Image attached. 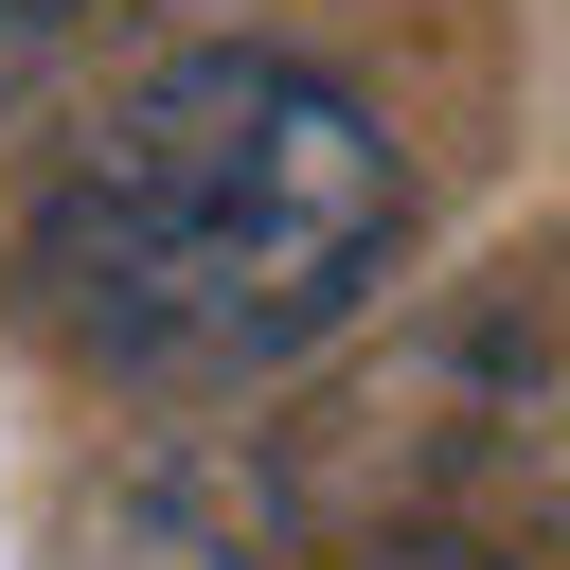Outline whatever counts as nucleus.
<instances>
[{
    "label": "nucleus",
    "mask_w": 570,
    "mask_h": 570,
    "mask_svg": "<svg viewBox=\"0 0 570 570\" xmlns=\"http://www.w3.org/2000/svg\"><path fill=\"white\" fill-rule=\"evenodd\" d=\"M410 249V160L285 53L142 71L36 196V303L107 374H267L338 338Z\"/></svg>",
    "instance_id": "nucleus-1"
},
{
    "label": "nucleus",
    "mask_w": 570,
    "mask_h": 570,
    "mask_svg": "<svg viewBox=\"0 0 570 570\" xmlns=\"http://www.w3.org/2000/svg\"><path fill=\"white\" fill-rule=\"evenodd\" d=\"M71 18H89V0H0V36H71Z\"/></svg>",
    "instance_id": "nucleus-2"
},
{
    "label": "nucleus",
    "mask_w": 570,
    "mask_h": 570,
    "mask_svg": "<svg viewBox=\"0 0 570 570\" xmlns=\"http://www.w3.org/2000/svg\"><path fill=\"white\" fill-rule=\"evenodd\" d=\"M374 570H499V552H374Z\"/></svg>",
    "instance_id": "nucleus-3"
}]
</instances>
